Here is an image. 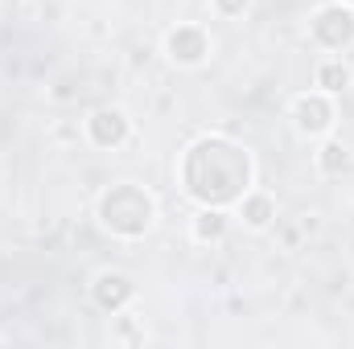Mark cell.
<instances>
[{
  "label": "cell",
  "instance_id": "obj_10",
  "mask_svg": "<svg viewBox=\"0 0 354 349\" xmlns=\"http://www.w3.org/2000/svg\"><path fill=\"white\" fill-rule=\"evenodd\" d=\"M351 83H354V70L342 62V58H326V62L313 70V87L326 90V94H342Z\"/></svg>",
  "mask_w": 354,
  "mask_h": 349
},
{
  "label": "cell",
  "instance_id": "obj_9",
  "mask_svg": "<svg viewBox=\"0 0 354 349\" xmlns=\"http://www.w3.org/2000/svg\"><path fill=\"white\" fill-rule=\"evenodd\" d=\"M235 218L248 226V230H268V226H276V197L268 193V189H248L239 201H235Z\"/></svg>",
  "mask_w": 354,
  "mask_h": 349
},
{
  "label": "cell",
  "instance_id": "obj_12",
  "mask_svg": "<svg viewBox=\"0 0 354 349\" xmlns=\"http://www.w3.org/2000/svg\"><path fill=\"white\" fill-rule=\"evenodd\" d=\"M248 8H252V0H210V12L223 21H239Z\"/></svg>",
  "mask_w": 354,
  "mask_h": 349
},
{
  "label": "cell",
  "instance_id": "obj_11",
  "mask_svg": "<svg viewBox=\"0 0 354 349\" xmlns=\"http://www.w3.org/2000/svg\"><path fill=\"white\" fill-rule=\"evenodd\" d=\"M313 165H317V173H322V177H338L346 165H351V152H346V144H342V140H326V144L317 148Z\"/></svg>",
  "mask_w": 354,
  "mask_h": 349
},
{
  "label": "cell",
  "instance_id": "obj_7",
  "mask_svg": "<svg viewBox=\"0 0 354 349\" xmlns=\"http://www.w3.org/2000/svg\"><path fill=\"white\" fill-rule=\"evenodd\" d=\"M91 300H95V308H99V312L120 317V312L136 300V283H132V275H128V271L103 267V271L91 279Z\"/></svg>",
  "mask_w": 354,
  "mask_h": 349
},
{
  "label": "cell",
  "instance_id": "obj_8",
  "mask_svg": "<svg viewBox=\"0 0 354 349\" xmlns=\"http://www.w3.org/2000/svg\"><path fill=\"white\" fill-rule=\"evenodd\" d=\"M231 235V214L223 206H202L194 218H189V239L198 247H214Z\"/></svg>",
  "mask_w": 354,
  "mask_h": 349
},
{
  "label": "cell",
  "instance_id": "obj_3",
  "mask_svg": "<svg viewBox=\"0 0 354 349\" xmlns=\"http://www.w3.org/2000/svg\"><path fill=\"white\" fill-rule=\"evenodd\" d=\"M309 37H313V46H322L330 54H346L354 46V8L342 4V0L322 4L309 17Z\"/></svg>",
  "mask_w": 354,
  "mask_h": 349
},
{
  "label": "cell",
  "instance_id": "obj_4",
  "mask_svg": "<svg viewBox=\"0 0 354 349\" xmlns=\"http://www.w3.org/2000/svg\"><path fill=\"white\" fill-rule=\"evenodd\" d=\"M292 115V128L305 136V140H326L338 123V107H334V94L326 90H301L288 107Z\"/></svg>",
  "mask_w": 354,
  "mask_h": 349
},
{
  "label": "cell",
  "instance_id": "obj_1",
  "mask_svg": "<svg viewBox=\"0 0 354 349\" xmlns=\"http://www.w3.org/2000/svg\"><path fill=\"white\" fill-rule=\"evenodd\" d=\"M252 152L227 136H202L181 157V185L198 206H235L252 189Z\"/></svg>",
  "mask_w": 354,
  "mask_h": 349
},
{
  "label": "cell",
  "instance_id": "obj_13",
  "mask_svg": "<svg viewBox=\"0 0 354 349\" xmlns=\"http://www.w3.org/2000/svg\"><path fill=\"white\" fill-rule=\"evenodd\" d=\"M342 4H351V8H354V0H342Z\"/></svg>",
  "mask_w": 354,
  "mask_h": 349
},
{
  "label": "cell",
  "instance_id": "obj_2",
  "mask_svg": "<svg viewBox=\"0 0 354 349\" xmlns=\"http://www.w3.org/2000/svg\"><path fill=\"white\" fill-rule=\"evenodd\" d=\"M95 218H99V226L111 239L136 243V239H145L157 226V197L145 185H136V181H115V185H107L99 193Z\"/></svg>",
  "mask_w": 354,
  "mask_h": 349
},
{
  "label": "cell",
  "instance_id": "obj_6",
  "mask_svg": "<svg viewBox=\"0 0 354 349\" xmlns=\"http://www.w3.org/2000/svg\"><path fill=\"white\" fill-rule=\"evenodd\" d=\"M165 58L174 66H181V70L206 66V58H210V33H206V25H194V21L174 25L165 33Z\"/></svg>",
  "mask_w": 354,
  "mask_h": 349
},
{
  "label": "cell",
  "instance_id": "obj_5",
  "mask_svg": "<svg viewBox=\"0 0 354 349\" xmlns=\"http://www.w3.org/2000/svg\"><path fill=\"white\" fill-rule=\"evenodd\" d=\"M83 132H87L91 148L115 152V148H124V144L132 140V115H128L124 107H115V103H103V107H95V111L87 115Z\"/></svg>",
  "mask_w": 354,
  "mask_h": 349
}]
</instances>
